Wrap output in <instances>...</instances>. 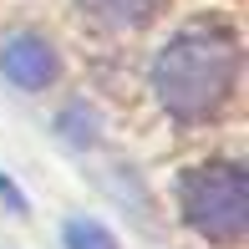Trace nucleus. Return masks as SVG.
<instances>
[{
    "label": "nucleus",
    "mask_w": 249,
    "mask_h": 249,
    "mask_svg": "<svg viewBox=\"0 0 249 249\" xmlns=\"http://www.w3.org/2000/svg\"><path fill=\"white\" fill-rule=\"evenodd\" d=\"M183 213L198 234L234 244L249 224V183L239 163H209L183 178Z\"/></svg>",
    "instance_id": "f03ea898"
},
{
    "label": "nucleus",
    "mask_w": 249,
    "mask_h": 249,
    "mask_svg": "<svg viewBox=\"0 0 249 249\" xmlns=\"http://www.w3.org/2000/svg\"><path fill=\"white\" fill-rule=\"evenodd\" d=\"M0 71H5L20 92H41V87L56 82V51L41 36L20 31V36H10L5 46H0Z\"/></svg>",
    "instance_id": "7ed1b4c3"
},
{
    "label": "nucleus",
    "mask_w": 249,
    "mask_h": 249,
    "mask_svg": "<svg viewBox=\"0 0 249 249\" xmlns=\"http://www.w3.org/2000/svg\"><path fill=\"white\" fill-rule=\"evenodd\" d=\"M56 132H61L71 148H87V142H97V112L92 107H66L61 117H56Z\"/></svg>",
    "instance_id": "39448f33"
},
{
    "label": "nucleus",
    "mask_w": 249,
    "mask_h": 249,
    "mask_svg": "<svg viewBox=\"0 0 249 249\" xmlns=\"http://www.w3.org/2000/svg\"><path fill=\"white\" fill-rule=\"evenodd\" d=\"M234 71H239V46H234L229 31H178L153 61V92L173 117L194 122L209 117L234 87Z\"/></svg>",
    "instance_id": "f257e3e1"
},
{
    "label": "nucleus",
    "mask_w": 249,
    "mask_h": 249,
    "mask_svg": "<svg viewBox=\"0 0 249 249\" xmlns=\"http://www.w3.org/2000/svg\"><path fill=\"white\" fill-rule=\"evenodd\" d=\"M87 10H92L97 20H107V26H138V20L153 16L158 0H82Z\"/></svg>",
    "instance_id": "20e7f679"
},
{
    "label": "nucleus",
    "mask_w": 249,
    "mask_h": 249,
    "mask_svg": "<svg viewBox=\"0 0 249 249\" xmlns=\"http://www.w3.org/2000/svg\"><path fill=\"white\" fill-rule=\"evenodd\" d=\"M61 239H66V249H117V239H112L97 219H66Z\"/></svg>",
    "instance_id": "423d86ee"
}]
</instances>
